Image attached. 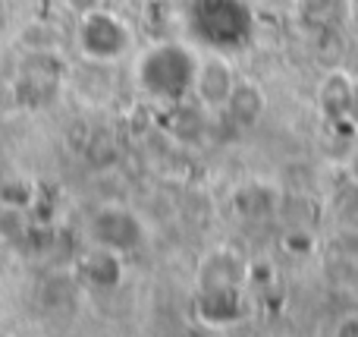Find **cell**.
Returning <instances> with one entry per match:
<instances>
[{
	"label": "cell",
	"instance_id": "6da1fadb",
	"mask_svg": "<svg viewBox=\"0 0 358 337\" xmlns=\"http://www.w3.org/2000/svg\"><path fill=\"white\" fill-rule=\"evenodd\" d=\"M138 85L157 101H179L195 88L198 82V60L182 44H157L148 54H142L136 67Z\"/></svg>",
	"mask_w": 358,
	"mask_h": 337
},
{
	"label": "cell",
	"instance_id": "7a4b0ae2",
	"mask_svg": "<svg viewBox=\"0 0 358 337\" xmlns=\"http://www.w3.org/2000/svg\"><path fill=\"white\" fill-rule=\"evenodd\" d=\"M192 25L214 48H239L252 35V10L242 0H195Z\"/></svg>",
	"mask_w": 358,
	"mask_h": 337
},
{
	"label": "cell",
	"instance_id": "3957f363",
	"mask_svg": "<svg viewBox=\"0 0 358 337\" xmlns=\"http://www.w3.org/2000/svg\"><path fill=\"white\" fill-rule=\"evenodd\" d=\"M79 48L85 57L92 60H117V57L126 54L129 48L132 35L123 22H120L113 13L104 10H92V13H82V22H79Z\"/></svg>",
	"mask_w": 358,
	"mask_h": 337
},
{
	"label": "cell",
	"instance_id": "277c9868",
	"mask_svg": "<svg viewBox=\"0 0 358 337\" xmlns=\"http://www.w3.org/2000/svg\"><path fill=\"white\" fill-rule=\"evenodd\" d=\"M92 240L98 246H104V249L126 252L142 243V227H138V221L132 218L129 212H123V208H104V212H98L92 221Z\"/></svg>",
	"mask_w": 358,
	"mask_h": 337
},
{
	"label": "cell",
	"instance_id": "5b68a950",
	"mask_svg": "<svg viewBox=\"0 0 358 337\" xmlns=\"http://www.w3.org/2000/svg\"><path fill=\"white\" fill-rule=\"evenodd\" d=\"M69 6H76L79 13H92V10H98L101 6V0H66Z\"/></svg>",
	"mask_w": 358,
	"mask_h": 337
},
{
	"label": "cell",
	"instance_id": "8992f818",
	"mask_svg": "<svg viewBox=\"0 0 358 337\" xmlns=\"http://www.w3.org/2000/svg\"><path fill=\"white\" fill-rule=\"evenodd\" d=\"M0 29H3V6H0Z\"/></svg>",
	"mask_w": 358,
	"mask_h": 337
}]
</instances>
